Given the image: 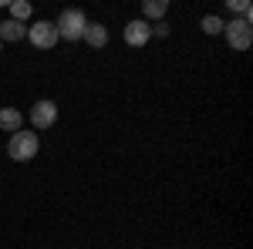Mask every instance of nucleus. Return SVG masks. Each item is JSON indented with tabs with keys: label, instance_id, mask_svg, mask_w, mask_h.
Returning <instances> with one entry per match:
<instances>
[{
	"label": "nucleus",
	"instance_id": "obj_1",
	"mask_svg": "<svg viewBox=\"0 0 253 249\" xmlns=\"http://www.w3.org/2000/svg\"><path fill=\"white\" fill-rule=\"evenodd\" d=\"M38 148H41V138L34 132H14L10 135V142H7V155L14 158V162H31L34 155H38Z\"/></svg>",
	"mask_w": 253,
	"mask_h": 249
},
{
	"label": "nucleus",
	"instance_id": "obj_2",
	"mask_svg": "<svg viewBox=\"0 0 253 249\" xmlns=\"http://www.w3.org/2000/svg\"><path fill=\"white\" fill-rule=\"evenodd\" d=\"M54 27H58V37L64 40H81L84 37V27H88V20L81 10H64L58 20H54Z\"/></svg>",
	"mask_w": 253,
	"mask_h": 249
},
{
	"label": "nucleus",
	"instance_id": "obj_3",
	"mask_svg": "<svg viewBox=\"0 0 253 249\" xmlns=\"http://www.w3.org/2000/svg\"><path fill=\"white\" fill-rule=\"evenodd\" d=\"M223 34H226V40H230L233 51H247L253 44V27H250V20H243V17L223 24Z\"/></svg>",
	"mask_w": 253,
	"mask_h": 249
},
{
	"label": "nucleus",
	"instance_id": "obj_4",
	"mask_svg": "<svg viewBox=\"0 0 253 249\" xmlns=\"http://www.w3.org/2000/svg\"><path fill=\"white\" fill-rule=\"evenodd\" d=\"M27 37H31V44L41 47V51H51V47L61 40L54 20H38V24H31V27H27Z\"/></svg>",
	"mask_w": 253,
	"mask_h": 249
},
{
	"label": "nucleus",
	"instance_id": "obj_5",
	"mask_svg": "<svg viewBox=\"0 0 253 249\" xmlns=\"http://www.w3.org/2000/svg\"><path fill=\"white\" fill-rule=\"evenodd\" d=\"M31 121H34L38 128H51V125L58 121V105H54V101H38V105L31 108Z\"/></svg>",
	"mask_w": 253,
	"mask_h": 249
},
{
	"label": "nucleus",
	"instance_id": "obj_6",
	"mask_svg": "<svg viewBox=\"0 0 253 249\" xmlns=\"http://www.w3.org/2000/svg\"><path fill=\"white\" fill-rule=\"evenodd\" d=\"M152 37V27H149V20H128L125 24V44H132V47H142L145 40Z\"/></svg>",
	"mask_w": 253,
	"mask_h": 249
},
{
	"label": "nucleus",
	"instance_id": "obj_7",
	"mask_svg": "<svg viewBox=\"0 0 253 249\" xmlns=\"http://www.w3.org/2000/svg\"><path fill=\"white\" fill-rule=\"evenodd\" d=\"M81 40H88L95 51H98V47H105V44H108V31H105V24H88Z\"/></svg>",
	"mask_w": 253,
	"mask_h": 249
},
{
	"label": "nucleus",
	"instance_id": "obj_8",
	"mask_svg": "<svg viewBox=\"0 0 253 249\" xmlns=\"http://www.w3.org/2000/svg\"><path fill=\"white\" fill-rule=\"evenodd\" d=\"M20 37H27V27L20 20H3L0 24V44L3 40H20Z\"/></svg>",
	"mask_w": 253,
	"mask_h": 249
},
{
	"label": "nucleus",
	"instance_id": "obj_9",
	"mask_svg": "<svg viewBox=\"0 0 253 249\" xmlns=\"http://www.w3.org/2000/svg\"><path fill=\"white\" fill-rule=\"evenodd\" d=\"M20 121H24V118H20V111L17 108H0V128H3V132H20Z\"/></svg>",
	"mask_w": 253,
	"mask_h": 249
},
{
	"label": "nucleus",
	"instance_id": "obj_10",
	"mask_svg": "<svg viewBox=\"0 0 253 249\" xmlns=\"http://www.w3.org/2000/svg\"><path fill=\"white\" fill-rule=\"evenodd\" d=\"M31 14H34V7H31L27 0H14V3H10V20H20V24H24Z\"/></svg>",
	"mask_w": 253,
	"mask_h": 249
},
{
	"label": "nucleus",
	"instance_id": "obj_11",
	"mask_svg": "<svg viewBox=\"0 0 253 249\" xmlns=\"http://www.w3.org/2000/svg\"><path fill=\"white\" fill-rule=\"evenodd\" d=\"M166 10H169L166 0H145V3H142V14H145V17H162Z\"/></svg>",
	"mask_w": 253,
	"mask_h": 249
},
{
	"label": "nucleus",
	"instance_id": "obj_12",
	"mask_svg": "<svg viewBox=\"0 0 253 249\" xmlns=\"http://www.w3.org/2000/svg\"><path fill=\"white\" fill-rule=\"evenodd\" d=\"M203 31H206V34H223V20L213 17V14H206V17H203Z\"/></svg>",
	"mask_w": 253,
	"mask_h": 249
},
{
	"label": "nucleus",
	"instance_id": "obj_13",
	"mask_svg": "<svg viewBox=\"0 0 253 249\" xmlns=\"http://www.w3.org/2000/svg\"><path fill=\"white\" fill-rule=\"evenodd\" d=\"M226 3H230V10H240V14H243V20L253 17V10H250V3H247V0H226Z\"/></svg>",
	"mask_w": 253,
	"mask_h": 249
}]
</instances>
